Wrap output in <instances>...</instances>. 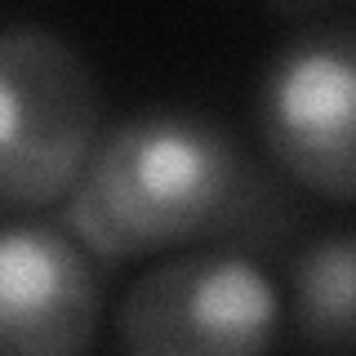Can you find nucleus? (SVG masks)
Wrapping results in <instances>:
<instances>
[{
  "label": "nucleus",
  "instance_id": "nucleus-6",
  "mask_svg": "<svg viewBox=\"0 0 356 356\" xmlns=\"http://www.w3.org/2000/svg\"><path fill=\"white\" fill-rule=\"evenodd\" d=\"M356 289V241L348 232L312 241L294 263V330L307 348L348 352L356 339L352 316Z\"/></svg>",
  "mask_w": 356,
  "mask_h": 356
},
{
  "label": "nucleus",
  "instance_id": "nucleus-4",
  "mask_svg": "<svg viewBox=\"0 0 356 356\" xmlns=\"http://www.w3.org/2000/svg\"><path fill=\"white\" fill-rule=\"evenodd\" d=\"M356 36L348 22H321L272 54L259 85L263 147L298 187L348 205L356 187Z\"/></svg>",
  "mask_w": 356,
  "mask_h": 356
},
{
  "label": "nucleus",
  "instance_id": "nucleus-1",
  "mask_svg": "<svg viewBox=\"0 0 356 356\" xmlns=\"http://www.w3.org/2000/svg\"><path fill=\"white\" fill-rule=\"evenodd\" d=\"M241 183L245 161L218 120L152 107L94 138L63 218L85 250L125 263L214 232Z\"/></svg>",
  "mask_w": 356,
  "mask_h": 356
},
{
  "label": "nucleus",
  "instance_id": "nucleus-7",
  "mask_svg": "<svg viewBox=\"0 0 356 356\" xmlns=\"http://www.w3.org/2000/svg\"><path fill=\"white\" fill-rule=\"evenodd\" d=\"M321 5H330V0H272L276 14H289V18H298V14H316Z\"/></svg>",
  "mask_w": 356,
  "mask_h": 356
},
{
  "label": "nucleus",
  "instance_id": "nucleus-3",
  "mask_svg": "<svg viewBox=\"0 0 356 356\" xmlns=\"http://www.w3.org/2000/svg\"><path fill=\"white\" fill-rule=\"evenodd\" d=\"M276 285L227 250L161 263L116 307V339L138 356H254L276 343Z\"/></svg>",
  "mask_w": 356,
  "mask_h": 356
},
{
  "label": "nucleus",
  "instance_id": "nucleus-5",
  "mask_svg": "<svg viewBox=\"0 0 356 356\" xmlns=\"http://www.w3.org/2000/svg\"><path fill=\"white\" fill-rule=\"evenodd\" d=\"M103 285L85 245L27 218L0 222V356H72L98 334Z\"/></svg>",
  "mask_w": 356,
  "mask_h": 356
},
{
  "label": "nucleus",
  "instance_id": "nucleus-2",
  "mask_svg": "<svg viewBox=\"0 0 356 356\" xmlns=\"http://www.w3.org/2000/svg\"><path fill=\"white\" fill-rule=\"evenodd\" d=\"M98 116L94 72L58 31L0 27V209H44L72 192Z\"/></svg>",
  "mask_w": 356,
  "mask_h": 356
}]
</instances>
